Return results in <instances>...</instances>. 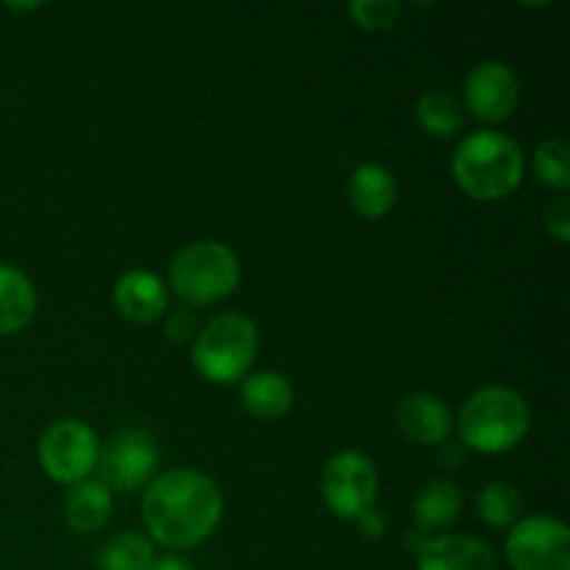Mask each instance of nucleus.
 I'll list each match as a JSON object with an SVG mask.
<instances>
[{"label":"nucleus","instance_id":"nucleus-14","mask_svg":"<svg viewBox=\"0 0 570 570\" xmlns=\"http://www.w3.org/2000/svg\"><path fill=\"white\" fill-rule=\"evenodd\" d=\"M115 306L126 321L150 323L165 317L167 287L156 273L128 271L115 284Z\"/></svg>","mask_w":570,"mask_h":570},{"label":"nucleus","instance_id":"nucleus-24","mask_svg":"<svg viewBox=\"0 0 570 570\" xmlns=\"http://www.w3.org/2000/svg\"><path fill=\"white\" fill-rule=\"evenodd\" d=\"M165 334L173 343H187L195 340L198 334V321H195V312L189 306H178V309L165 312Z\"/></svg>","mask_w":570,"mask_h":570},{"label":"nucleus","instance_id":"nucleus-19","mask_svg":"<svg viewBox=\"0 0 570 570\" xmlns=\"http://www.w3.org/2000/svg\"><path fill=\"white\" fill-rule=\"evenodd\" d=\"M415 120L429 137L451 139L454 134H460L465 115H462V106L454 95L445 92V89H429L417 98Z\"/></svg>","mask_w":570,"mask_h":570},{"label":"nucleus","instance_id":"nucleus-26","mask_svg":"<svg viewBox=\"0 0 570 570\" xmlns=\"http://www.w3.org/2000/svg\"><path fill=\"white\" fill-rule=\"evenodd\" d=\"M356 527H360V534L365 540H379L384 534V529H387V518H384L382 512L373 507L371 512H365L362 518H356Z\"/></svg>","mask_w":570,"mask_h":570},{"label":"nucleus","instance_id":"nucleus-7","mask_svg":"<svg viewBox=\"0 0 570 570\" xmlns=\"http://www.w3.org/2000/svg\"><path fill=\"white\" fill-rule=\"evenodd\" d=\"M321 495L328 512L343 521H356L379 501V473L367 454L345 449L323 465Z\"/></svg>","mask_w":570,"mask_h":570},{"label":"nucleus","instance_id":"nucleus-9","mask_svg":"<svg viewBox=\"0 0 570 570\" xmlns=\"http://www.w3.org/2000/svg\"><path fill=\"white\" fill-rule=\"evenodd\" d=\"M159 468V445L154 434L145 429H120L109 443L100 449V460L95 471L100 473V482L109 490L131 493V490L148 488L150 479Z\"/></svg>","mask_w":570,"mask_h":570},{"label":"nucleus","instance_id":"nucleus-12","mask_svg":"<svg viewBox=\"0 0 570 570\" xmlns=\"http://www.w3.org/2000/svg\"><path fill=\"white\" fill-rule=\"evenodd\" d=\"M401 434L415 445H443L454 429L449 404L432 393H410L395 410Z\"/></svg>","mask_w":570,"mask_h":570},{"label":"nucleus","instance_id":"nucleus-16","mask_svg":"<svg viewBox=\"0 0 570 570\" xmlns=\"http://www.w3.org/2000/svg\"><path fill=\"white\" fill-rule=\"evenodd\" d=\"M115 495L100 479H83L65 495V521L72 532L95 534L109 523Z\"/></svg>","mask_w":570,"mask_h":570},{"label":"nucleus","instance_id":"nucleus-6","mask_svg":"<svg viewBox=\"0 0 570 570\" xmlns=\"http://www.w3.org/2000/svg\"><path fill=\"white\" fill-rule=\"evenodd\" d=\"M37 456L42 471L56 484L72 488V484L92 476L95 468H98V432L87 421H78V417H59L39 438Z\"/></svg>","mask_w":570,"mask_h":570},{"label":"nucleus","instance_id":"nucleus-11","mask_svg":"<svg viewBox=\"0 0 570 570\" xmlns=\"http://www.w3.org/2000/svg\"><path fill=\"white\" fill-rule=\"evenodd\" d=\"M417 570H495L499 557L473 534H432L421 543Z\"/></svg>","mask_w":570,"mask_h":570},{"label":"nucleus","instance_id":"nucleus-22","mask_svg":"<svg viewBox=\"0 0 570 570\" xmlns=\"http://www.w3.org/2000/svg\"><path fill=\"white\" fill-rule=\"evenodd\" d=\"M532 170L543 187L568 193L570 187V148L566 139H546L532 156Z\"/></svg>","mask_w":570,"mask_h":570},{"label":"nucleus","instance_id":"nucleus-25","mask_svg":"<svg viewBox=\"0 0 570 570\" xmlns=\"http://www.w3.org/2000/svg\"><path fill=\"white\" fill-rule=\"evenodd\" d=\"M546 232L557 239V243H568L570 239V198L568 193L557 195L546 209Z\"/></svg>","mask_w":570,"mask_h":570},{"label":"nucleus","instance_id":"nucleus-23","mask_svg":"<svg viewBox=\"0 0 570 570\" xmlns=\"http://www.w3.org/2000/svg\"><path fill=\"white\" fill-rule=\"evenodd\" d=\"M401 11L404 6L399 0H351L348 3V14L365 31H387L399 22Z\"/></svg>","mask_w":570,"mask_h":570},{"label":"nucleus","instance_id":"nucleus-1","mask_svg":"<svg viewBox=\"0 0 570 570\" xmlns=\"http://www.w3.org/2000/svg\"><path fill=\"white\" fill-rule=\"evenodd\" d=\"M223 493L215 479L193 468H173L150 479L142 495V523L150 543L184 551L206 543L223 521Z\"/></svg>","mask_w":570,"mask_h":570},{"label":"nucleus","instance_id":"nucleus-20","mask_svg":"<svg viewBox=\"0 0 570 570\" xmlns=\"http://www.w3.org/2000/svg\"><path fill=\"white\" fill-rule=\"evenodd\" d=\"M156 551L150 538L139 532H117L100 546L98 570H150Z\"/></svg>","mask_w":570,"mask_h":570},{"label":"nucleus","instance_id":"nucleus-5","mask_svg":"<svg viewBox=\"0 0 570 570\" xmlns=\"http://www.w3.org/2000/svg\"><path fill=\"white\" fill-rule=\"evenodd\" d=\"M239 276L237 254L217 239H195L170 262V289L189 309L228 298L237 289Z\"/></svg>","mask_w":570,"mask_h":570},{"label":"nucleus","instance_id":"nucleus-4","mask_svg":"<svg viewBox=\"0 0 570 570\" xmlns=\"http://www.w3.org/2000/svg\"><path fill=\"white\" fill-rule=\"evenodd\" d=\"M259 351V328L248 315H215L193 340V367L212 384H237L250 373Z\"/></svg>","mask_w":570,"mask_h":570},{"label":"nucleus","instance_id":"nucleus-8","mask_svg":"<svg viewBox=\"0 0 570 570\" xmlns=\"http://www.w3.org/2000/svg\"><path fill=\"white\" fill-rule=\"evenodd\" d=\"M504 554L512 570H570V532L560 518H521L507 534Z\"/></svg>","mask_w":570,"mask_h":570},{"label":"nucleus","instance_id":"nucleus-21","mask_svg":"<svg viewBox=\"0 0 570 570\" xmlns=\"http://www.w3.org/2000/svg\"><path fill=\"white\" fill-rule=\"evenodd\" d=\"M521 493L510 482H490L476 493V515L490 529H512L521 521Z\"/></svg>","mask_w":570,"mask_h":570},{"label":"nucleus","instance_id":"nucleus-2","mask_svg":"<svg viewBox=\"0 0 570 570\" xmlns=\"http://www.w3.org/2000/svg\"><path fill=\"white\" fill-rule=\"evenodd\" d=\"M460 445L484 456H499L523 443L532 429V412L518 390L488 384L468 395L460 410Z\"/></svg>","mask_w":570,"mask_h":570},{"label":"nucleus","instance_id":"nucleus-10","mask_svg":"<svg viewBox=\"0 0 570 570\" xmlns=\"http://www.w3.org/2000/svg\"><path fill=\"white\" fill-rule=\"evenodd\" d=\"M462 98H465V109L476 120L495 126L512 117V111L521 104V81L507 61H479L465 76Z\"/></svg>","mask_w":570,"mask_h":570},{"label":"nucleus","instance_id":"nucleus-3","mask_svg":"<svg viewBox=\"0 0 570 570\" xmlns=\"http://www.w3.org/2000/svg\"><path fill=\"white\" fill-rule=\"evenodd\" d=\"M456 187L476 200H501L518 189L523 178V150L495 128L473 131L451 156Z\"/></svg>","mask_w":570,"mask_h":570},{"label":"nucleus","instance_id":"nucleus-15","mask_svg":"<svg viewBox=\"0 0 570 570\" xmlns=\"http://www.w3.org/2000/svg\"><path fill=\"white\" fill-rule=\"evenodd\" d=\"M239 401L259 421H278L293 410L295 387L284 373L254 371L239 382Z\"/></svg>","mask_w":570,"mask_h":570},{"label":"nucleus","instance_id":"nucleus-18","mask_svg":"<svg viewBox=\"0 0 570 570\" xmlns=\"http://www.w3.org/2000/svg\"><path fill=\"white\" fill-rule=\"evenodd\" d=\"M37 312V287L20 267L0 262V334H17Z\"/></svg>","mask_w":570,"mask_h":570},{"label":"nucleus","instance_id":"nucleus-29","mask_svg":"<svg viewBox=\"0 0 570 570\" xmlns=\"http://www.w3.org/2000/svg\"><path fill=\"white\" fill-rule=\"evenodd\" d=\"M9 9L11 11H31V9H39V3H26V6H22V3H9Z\"/></svg>","mask_w":570,"mask_h":570},{"label":"nucleus","instance_id":"nucleus-17","mask_svg":"<svg viewBox=\"0 0 570 570\" xmlns=\"http://www.w3.org/2000/svg\"><path fill=\"white\" fill-rule=\"evenodd\" d=\"M462 512V490L451 479H434V482L423 484L421 493L412 501V518H415V529L426 538L434 532H443L451 523L460 518Z\"/></svg>","mask_w":570,"mask_h":570},{"label":"nucleus","instance_id":"nucleus-13","mask_svg":"<svg viewBox=\"0 0 570 570\" xmlns=\"http://www.w3.org/2000/svg\"><path fill=\"white\" fill-rule=\"evenodd\" d=\"M345 195H348V204L356 215L367 217V220H379V217L393 212L395 200H399V181L379 161H362L351 173Z\"/></svg>","mask_w":570,"mask_h":570},{"label":"nucleus","instance_id":"nucleus-27","mask_svg":"<svg viewBox=\"0 0 570 570\" xmlns=\"http://www.w3.org/2000/svg\"><path fill=\"white\" fill-rule=\"evenodd\" d=\"M150 570H195V568H193V562H187L184 557L165 554V557H156Z\"/></svg>","mask_w":570,"mask_h":570},{"label":"nucleus","instance_id":"nucleus-28","mask_svg":"<svg viewBox=\"0 0 570 570\" xmlns=\"http://www.w3.org/2000/svg\"><path fill=\"white\" fill-rule=\"evenodd\" d=\"M443 462L445 468H460L465 462V449L460 443H443Z\"/></svg>","mask_w":570,"mask_h":570}]
</instances>
